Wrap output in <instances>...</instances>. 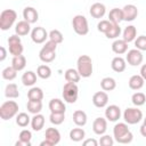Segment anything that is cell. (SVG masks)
<instances>
[{
	"label": "cell",
	"mask_w": 146,
	"mask_h": 146,
	"mask_svg": "<svg viewBox=\"0 0 146 146\" xmlns=\"http://www.w3.org/2000/svg\"><path fill=\"white\" fill-rule=\"evenodd\" d=\"M113 136L119 144H129L133 139V135L129 130L127 122L116 123L113 128Z\"/></svg>",
	"instance_id": "obj_1"
},
{
	"label": "cell",
	"mask_w": 146,
	"mask_h": 146,
	"mask_svg": "<svg viewBox=\"0 0 146 146\" xmlns=\"http://www.w3.org/2000/svg\"><path fill=\"white\" fill-rule=\"evenodd\" d=\"M76 70L80 73L81 78L91 76L92 71H94L92 59L88 55H81L76 60Z\"/></svg>",
	"instance_id": "obj_2"
},
{
	"label": "cell",
	"mask_w": 146,
	"mask_h": 146,
	"mask_svg": "<svg viewBox=\"0 0 146 146\" xmlns=\"http://www.w3.org/2000/svg\"><path fill=\"white\" fill-rule=\"evenodd\" d=\"M56 49H57V43L48 40L46 41L44 46L41 48L39 51V58L43 63H51L56 58Z\"/></svg>",
	"instance_id": "obj_3"
},
{
	"label": "cell",
	"mask_w": 146,
	"mask_h": 146,
	"mask_svg": "<svg viewBox=\"0 0 146 146\" xmlns=\"http://www.w3.org/2000/svg\"><path fill=\"white\" fill-rule=\"evenodd\" d=\"M18 104L15 100H7L0 106V117L5 121L13 119L18 114Z\"/></svg>",
	"instance_id": "obj_4"
},
{
	"label": "cell",
	"mask_w": 146,
	"mask_h": 146,
	"mask_svg": "<svg viewBox=\"0 0 146 146\" xmlns=\"http://www.w3.org/2000/svg\"><path fill=\"white\" fill-rule=\"evenodd\" d=\"M63 98L66 103L73 104L76 102L79 97V87L74 82H66L63 87Z\"/></svg>",
	"instance_id": "obj_5"
},
{
	"label": "cell",
	"mask_w": 146,
	"mask_h": 146,
	"mask_svg": "<svg viewBox=\"0 0 146 146\" xmlns=\"http://www.w3.org/2000/svg\"><path fill=\"white\" fill-rule=\"evenodd\" d=\"M17 18V13L14 9H5L0 14V29L2 31L9 30Z\"/></svg>",
	"instance_id": "obj_6"
},
{
	"label": "cell",
	"mask_w": 146,
	"mask_h": 146,
	"mask_svg": "<svg viewBox=\"0 0 146 146\" xmlns=\"http://www.w3.org/2000/svg\"><path fill=\"white\" fill-rule=\"evenodd\" d=\"M72 26L74 32L79 35H86L89 32L88 21L83 15H75L72 19Z\"/></svg>",
	"instance_id": "obj_7"
},
{
	"label": "cell",
	"mask_w": 146,
	"mask_h": 146,
	"mask_svg": "<svg viewBox=\"0 0 146 146\" xmlns=\"http://www.w3.org/2000/svg\"><path fill=\"white\" fill-rule=\"evenodd\" d=\"M123 119L124 122L128 124H137L143 120V112L136 106V107H128L123 112Z\"/></svg>",
	"instance_id": "obj_8"
},
{
	"label": "cell",
	"mask_w": 146,
	"mask_h": 146,
	"mask_svg": "<svg viewBox=\"0 0 146 146\" xmlns=\"http://www.w3.org/2000/svg\"><path fill=\"white\" fill-rule=\"evenodd\" d=\"M47 38H49V33L42 26H36L31 31V39L34 43H43L46 42Z\"/></svg>",
	"instance_id": "obj_9"
},
{
	"label": "cell",
	"mask_w": 146,
	"mask_h": 146,
	"mask_svg": "<svg viewBox=\"0 0 146 146\" xmlns=\"http://www.w3.org/2000/svg\"><path fill=\"white\" fill-rule=\"evenodd\" d=\"M143 59H144V56L141 54V51L139 49H131L127 52V56H125V60L129 65L131 66H138L143 63Z\"/></svg>",
	"instance_id": "obj_10"
},
{
	"label": "cell",
	"mask_w": 146,
	"mask_h": 146,
	"mask_svg": "<svg viewBox=\"0 0 146 146\" xmlns=\"http://www.w3.org/2000/svg\"><path fill=\"white\" fill-rule=\"evenodd\" d=\"M44 139L50 144V146H55L60 141V132L56 128H48L44 132Z\"/></svg>",
	"instance_id": "obj_11"
},
{
	"label": "cell",
	"mask_w": 146,
	"mask_h": 146,
	"mask_svg": "<svg viewBox=\"0 0 146 146\" xmlns=\"http://www.w3.org/2000/svg\"><path fill=\"white\" fill-rule=\"evenodd\" d=\"M122 13H123V21H127V22H132L137 18L138 16V9L135 5H125L123 8H122Z\"/></svg>",
	"instance_id": "obj_12"
},
{
	"label": "cell",
	"mask_w": 146,
	"mask_h": 146,
	"mask_svg": "<svg viewBox=\"0 0 146 146\" xmlns=\"http://www.w3.org/2000/svg\"><path fill=\"white\" fill-rule=\"evenodd\" d=\"M92 130L96 135L102 136L107 130V119L105 117H96L92 122Z\"/></svg>",
	"instance_id": "obj_13"
},
{
	"label": "cell",
	"mask_w": 146,
	"mask_h": 146,
	"mask_svg": "<svg viewBox=\"0 0 146 146\" xmlns=\"http://www.w3.org/2000/svg\"><path fill=\"white\" fill-rule=\"evenodd\" d=\"M120 116H121V110H120V107L117 105L113 104V105H110V106L106 107V110H105V117L108 121L115 122V121H117L120 119Z\"/></svg>",
	"instance_id": "obj_14"
},
{
	"label": "cell",
	"mask_w": 146,
	"mask_h": 146,
	"mask_svg": "<svg viewBox=\"0 0 146 146\" xmlns=\"http://www.w3.org/2000/svg\"><path fill=\"white\" fill-rule=\"evenodd\" d=\"M108 103V95L105 91H97L96 94H94L92 96V104L98 107V108H103L107 105Z\"/></svg>",
	"instance_id": "obj_15"
},
{
	"label": "cell",
	"mask_w": 146,
	"mask_h": 146,
	"mask_svg": "<svg viewBox=\"0 0 146 146\" xmlns=\"http://www.w3.org/2000/svg\"><path fill=\"white\" fill-rule=\"evenodd\" d=\"M23 18L30 24H33L39 19V13L33 7H25L23 9Z\"/></svg>",
	"instance_id": "obj_16"
},
{
	"label": "cell",
	"mask_w": 146,
	"mask_h": 146,
	"mask_svg": "<svg viewBox=\"0 0 146 146\" xmlns=\"http://www.w3.org/2000/svg\"><path fill=\"white\" fill-rule=\"evenodd\" d=\"M89 13L94 18H102V17H104V15L106 13V7H105L104 3L95 2V3L91 5V7L89 9Z\"/></svg>",
	"instance_id": "obj_17"
},
{
	"label": "cell",
	"mask_w": 146,
	"mask_h": 146,
	"mask_svg": "<svg viewBox=\"0 0 146 146\" xmlns=\"http://www.w3.org/2000/svg\"><path fill=\"white\" fill-rule=\"evenodd\" d=\"M48 106H49L50 113H65V111H66V106H65L64 102L58 98H52L49 102Z\"/></svg>",
	"instance_id": "obj_18"
},
{
	"label": "cell",
	"mask_w": 146,
	"mask_h": 146,
	"mask_svg": "<svg viewBox=\"0 0 146 146\" xmlns=\"http://www.w3.org/2000/svg\"><path fill=\"white\" fill-rule=\"evenodd\" d=\"M111 67H112V70H113L114 72L121 73V72H123V71L125 70V67H127V60H125L123 57H121V56H116V57H114V58L112 59V62H111Z\"/></svg>",
	"instance_id": "obj_19"
},
{
	"label": "cell",
	"mask_w": 146,
	"mask_h": 146,
	"mask_svg": "<svg viewBox=\"0 0 146 146\" xmlns=\"http://www.w3.org/2000/svg\"><path fill=\"white\" fill-rule=\"evenodd\" d=\"M112 50L116 55H122L128 51V42L123 39H115V41L112 43Z\"/></svg>",
	"instance_id": "obj_20"
},
{
	"label": "cell",
	"mask_w": 146,
	"mask_h": 146,
	"mask_svg": "<svg viewBox=\"0 0 146 146\" xmlns=\"http://www.w3.org/2000/svg\"><path fill=\"white\" fill-rule=\"evenodd\" d=\"M144 82H145V80H144V78L140 74H135V75H132L129 79L128 84H129V88L130 89H132V90H139V89H141L144 87Z\"/></svg>",
	"instance_id": "obj_21"
},
{
	"label": "cell",
	"mask_w": 146,
	"mask_h": 146,
	"mask_svg": "<svg viewBox=\"0 0 146 146\" xmlns=\"http://www.w3.org/2000/svg\"><path fill=\"white\" fill-rule=\"evenodd\" d=\"M15 32L16 34H18L19 36H23V35H26L31 32V24L29 22H26L25 19L23 21H19L16 26H15Z\"/></svg>",
	"instance_id": "obj_22"
},
{
	"label": "cell",
	"mask_w": 146,
	"mask_h": 146,
	"mask_svg": "<svg viewBox=\"0 0 146 146\" xmlns=\"http://www.w3.org/2000/svg\"><path fill=\"white\" fill-rule=\"evenodd\" d=\"M122 35H123L122 39H123L124 41H127L128 43L131 42V41H135V39L137 38V29H136V26H133V25H128L127 27H124Z\"/></svg>",
	"instance_id": "obj_23"
},
{
	"label": "cell",
	"mask_w": 146,
	"mask_h": 146,
	"mask_svg": "<svg viewBox=\"0 0 146 146\" xmlns=\"http://www.w3.org/2000/svg\"><path fill=\"white\" fill-rule=\"evenodd\" d=\"M31 127L34 131H40L44 127V116L40 113L33 114V117L31 119Z\"/></svg>",
	"instance_id": "obj_24"
},
{
	"label": "cell",
	"mask_w": 146,
	"mask_h": 146,
	"mask_svg": "<svg viewBox=\"0 0 146 146\" xmlns=\"http://www.w3.org/2000/svg\"><path fill=\"white\" fill-rule=\"evenodd\" d=\"M87 120H88V117H87V114H86L84 111H82V110H76V111L73 113V122L75 123V125H78V127H83V125H86Z\"/></svg>",
	"instance_id": "obj_25"
},
{
	"label": "cell",
	"mask_w": 146,
	"mask_h": 146,
	"mask_svg": "<svg viewBox=\"0 0 146 146\" xmlns=\"http://www.w3.org/2000/svg\"><path fill=\"white\" fill-rule=\"evenodd\" d=\"M108 21L114 24H120V22L123 21V13L120 8H113L108 13Z\"/></svg>",
	"instance_id": "obj_26"
},
{
	"label": "cell",
	"mask_w": 146,
	"mask_h": 146,
	"mask_svg": "<svg viewBox=\"0 0 146 146\" xmlns=\"http://www.w3.org/2000/svg\"><path fill=\"white\" fill-rule=\"evenodd\" d=\"M5 96L7 98L10 99H15L19 97V91H18V87L16 83H8L5 88Z\"/></svg>",
	"instance_id": "obj_27"
},
{
	"label": "cell",
	"mask_w": 146,
	"mask_h": 146,
	"mask_svg": "<svg viewBox=\"0 0 146 146\" xmlns=\"http://www.w3.org/2000/svg\"><path fill=\"white\" fill-rule=\"evenodd\" d=\"M11 66L18 72L25 68L26 66V58L23 55H18V56H14L11 59Z\"/></svg>",
	"instance_id": "obj_28"
},
{
	"label": "cell",
	"mask_w": 146,
	"mask_h": 146,
	"mask_svg": "<svg viewBox=\"0 0 146 146\" xmlns=\"http://www.w3.org/2000/svg\"><path fill=\"white\" fill-rule=\"evenodd\" d=\"M36 75L33 71H26L23 75H22V82L24 86L26 87H32L34 86V83L36 82Z\"/></svg>",
	"instance_id": "obj_29"
},
{
	"label": "cell",
	"mask_w": 146,
	"mask_h": 146,
	"mask_svg": "<svg viewBox=\"0 0 146 146\" xmlns=\"http://www.w3.org/2000/svg\"><path fill=\"white\" fill-rule=\"evenodd\" d=\"M100 87L104 91H112L116 88V81L111 76L103 78L100 81Z\"/></svg>",
	"instance_id": "obj_30"
},
{
	"label": "cell",
	"mask_w": 146,
	"mask_h": 146,
	"mask_svg": "<svg viewBox=\"0 0 146 146\" xmlns=\"http://www.w3.org/2000/svg\"><path fill=\"white\" fill-rule=\"evenodd\" d=\"M64 76H65V80H66L67 82H74V83L79 82L80 79H81L80 73H79L78 70H75V68H67V70L65 71Z\"/></svg>",
	"instance_id": "obj_31"
},
{
	"label": "cell",
	"mask_w": 146,
	"mask_h": 146,
	"mask_svg": "<svg viewBox=\"0 0 146 146\" xmlns=\"http://www.w3.org/2000/svg\"><path fill=\"white\" fill-rule=\"evenodd\" d=\"M27 98L29 100H42L43 98V91L39 87H32L27 91Z\"/></svg>",
	"instance_id": "obj_32"
},
{
	"label": "cell",
	"mask_w": 146,
	"mask_h": 146,
	"mask_svg": "<svg viewBox=\"0 0 146 146\" xmlns=\"http://www.w3.org/2000/svg\"><path fill=\"white\" fill-rule=\"evenodd\" d=\"M26 108L31 114H38L42 110V100H29Z\"/></svg>",
	"instance_id": "obj_33"
},
{
	"label": "cell",
	"mask_w": 146,
	"mask_h": 146,
	"mask_svg": "<svg viewBox=\"0 0 146 146\" xmlns=\"http://www.w3.org/2000/svg\"><path fill=\"white\" fill-rule=\"evenodd\" d=\"M31 119H32V117H30L27 113L21 112V113H18V114L16 115V124H17L18 127L25 128V127H27V125L31 123Z\"/></svg>",
	"instance_id": "obj_34"
},
{
	"label": "cell",
	"mask_w": 146,
	"mask_h": 146,
	"mask_svg": "<svg viewBox=\"0 0 146 146\" xmlns=\"http://www.w3.org/2000/svg\"><path fill=\"white\" fill-rule=\"evenodd\" d=\"M86 137V132L82 128H73L71 131H70V138L71 140L73 141H81L83 140Z\"/></svg>",
	"instance_id": "obj_35"
},
{
	"label": "cell",
	"mask_w": 146,
	"mask_h": 146,
	"mask_svg": "<svg viewBox=\"0 0 146 146\" xmlns=\"http://www.w3.org/2000/svg\"><path fill=\"white\" fill-rule=\"evenodd\" d=\"M120 34H121V27H120V25L112 23L111 27H110L108 31L105 33V36H106L107 39H116V38L120 36Z\"/></svg>",
	"instance_id": "obj_36"
},
{
	"label": "cell",
	"mask_w": 146,
	"mask_h": 146,
	"mask_svg": "<svg viewBox=\"0 0 146 146\" xmlns=\"http://www.w3.org/2000/svg\"><path fill=\"white\" fill-rule=\"evenodd\" d=\"M36 74L41 79H49L51 76V68L46 64L39 65L36 68Z\"/></svg>",
	"instance_id": "obj_37"
},
{
	"label": "cell",
	"mask_w": 146,
	"mask_h": 146,
	"mask_svg": "<svg viewBox=\"0 0 146 146\" xmlns=\"http://www.w3.org/2000/svg\"><path fill=\"white\" fill-rule=\"evenodd\" d=\"M1 75H2V79L8 80V81H11V80H14L17 76V71L13 66H7L6 68L2 70Z\"/></svg>",
	"instance_id": "obj_38"
},
{
	"label": "cell",
	"mask_w": 146,
	"mask_h": 146,
	"mask_svg": "<svg viewBox=\"0 0 146 146\" xmlns=\"http://www.w3.org/2000/svg\"><path fill=\"white\" fill-rule=\"evenodd\" d=\"M131 102H132V104L135 105V106H141V105H144L145 104V102H146V96H145V94H143V92H140V91H137V92H135L132 96H131Z\"/></svg>",
	"instance_id": "obj_39"
},
{
	"label": "cell",
	"mask_w": 146,
	"mask_h": 146,
	"mask_svg": "<svg viewBox=\"0 0 146 146\" xmlns=\"http://www.w3.org/2000/svg\"><path fill=\"white\" fill-rule=\"evenodd\" d=\"M9 46V52L13 55V56H18V55H22L23 54V44L22 42H15V43H8Z\"/></svg>",
	"instance_id": "obj_40"
},
{
	"label": "cell",
	"mask_w": 146,
	"mask_h": 146,
	"mask_svg": "<svg viewBox=\"0 0 146 146\" xmlns=\"http://www.w3.org/2000/svg\"><path fill=\"white\" fill-rule=\"evenodd\" d=\"M65 120V113H50L49 116V121L55 124V125H59L64 122Z\"/></svg>",
	"instance_id": "obj_41"
},
{
	"label": "cell",
	"mask_w": 146,
	"mask_h": 146,
	"mask_svg": "<svg viewBox=\"0 0 146 146\" xmlns=\"http://www.w3.org/2000/svg\"><path fill=\"white\" fill-rule=\"evenodd\" d=\"M49 40H51V41L56 42L57 44H59V43L63 42L64 36H63V34H62V32L59 30H51L49 32Z\"/></svg>",
	"instance_id": "obj_42"
},
{
	"label": "cell",
	"mask_w": 146,
	"mask_h": 146,
	"mask_svg": "<svg viewBox=\"0 0 146 146\" xmlns=\"http://www.w3.org/2000/svg\"><path fill=\"white\" fill-rule=\"evenodd\" d=\"M135 46L140 51L146 50V35H139L135 39Z\"/></svg>",
	"instance_id": "obj_43"
},
{
	"label": "cell",
	"mask_w": 146,
	"mask_h": 146,
	"mask_svg": "<svg viewBox=\"0 0 146 146\" xmlns=\"http://www.w3.org/2000/svg\"><path fill=\"white\" fill-rule=\"evenodd\" d=\"M111 25H112V22H110L108 19H102L98 24H97V30L99 31V32H102V33H106L107 31H108V29L111 27Z\"/></svg>",
	"instance_id": "obj_44"
},
{
	"label": "cell",
	"mask_w": 146,
	"mask_h": 146,
	"mask_svg": "<svg viewBox=\"0 0 146 146\" xmlns=\"http://www.w3.org/2000/svg\"><path fill=\"white\" fill-rule=\"evenodd\" d=\"M102 146H113L114 144V139L113 137H111L110 135H102L99 141H98Z\"/></svg>",
	"instance_id": "obj_45"
},
{
	"label": "cell",
	"mask_w": 146,
	"mask_h": 146,
	"mask_svg": "<svg viewBox=\"0 0 146 146\" xmlns=\"http://www.w3.org/2000/svg\"><path fill=\"white\" fill-rule=\"evenodd\" d=\"M19 140H23V141H26V143H31V139H32V132L27 129H23L21 132H19V136H18Z\"/></svg>",
	"instance_id": "obj_46"
},
{
	"label": "cell",
	"mask_w": 146,
	"mask_h": 146,
	"mask_svg": "<svg viewBox=\"0 0 146 146\" xmlns=\"http://www.w3.org/2000/svg\"><path fill=\"white\" fill-rule=\"evenodd\" d=\"M82 144H83L84 146H97L99 143H98L96 139H94V138H89V139H86Z\"/></svg>",
	"instance_id": "obj_47"
},
{
	"label": "cell",
	"mask_w": 146,
	"mask_h": 146,
	"mask_svg": "<svg viewBox=\"0 0 146 146\" xmlns=\"http://www.w3.org/2000/svg\"><path fill=\"white\" fill-rule=\"evenodd\" d=\"M0 51H1V54H0V62H3L6 59V57H7V50H6L5 47H0Z\"/></svg>",
	"instance_id": "obj_48"
},
{
	"label": "cell",
	"mask_w": 146,
	"mask_h": 146,
	"mask_svg": "<svg viewBox=\"0 0 146 146\" xmlns=\"http://www.w3.org/2000/svg\"><path fill=\"white\" fill-rule=\"evenodd\" d=\"M140 75L144 78V80H146V64H143L140 67Z\"/></svg>",
	"instance_id": "obj_49"
},
{
	"label": "cell",
	"mask_w": 146,
	"mask_h": 146,
	"mask_svg": "<svg viewBox=\"0 0 146 146\" xmlns=\"http://www.w3.org/2000/svg\"><path fill=\"white\" fill-rule=\"evenodd\" d=\"M15 145L16 146H31V143H26V141H23V140H17L16 143H15Z\"/></svg>",
	"instance_id": "obj_50"
},
{
	"label": "cell",
	"mask_w": 146,
	"mask_h": 146,
	"mask_svg": "<svg viewBox=\"0 0 146 146\" xmlns=\"http://www.w3.org/2000/svg\"><path fill=\"white\" fill-rule=\"evenodd\" d=\"M140 135L146 138V124L145 123H143L141 127H140Z\"/></svg>",
	"instance_id": "obj_51"
},
{
	"label": "cell",
	"mask_w": 146,
	"mask_h": 146,
	"mask_svg": "<svg viewBox=\"0 0 146 146\" xmlns=\"http://www.w3.org/2000/svg\"><path fill=\"white\" fill-rule=\"evenodd\" d=\"M143 123H145V124H146V117L144 119V122H143Z\"/></svg>",
	"instance_id": "obj_52"
}]
</instances>
